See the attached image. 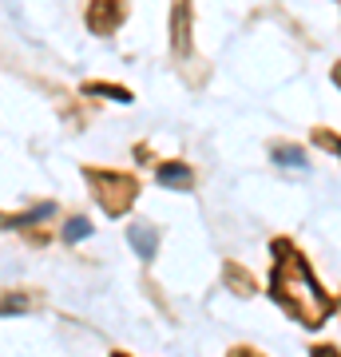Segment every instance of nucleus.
I'll list each match as a JSON object with an SVG mask.
<instances>
[{
  "label": "nucleus",
  "mask_w": 341,
  "mask_h": 357,
  "mask_svg": "<svg viewBox=\"0 0 341 357\" xmlns=\"http://www.w3.org/2000/svg\"><path fill=\"white\" fill-rule=\"evenodd\" d=\"M270 298L278 302L290 318H298L305 330H317L329 321L333 302L329 294L317 286L314 270L305 266V258L294 250L286 238H274V270H270Z\"/></svg>",
  "instance_id": "1"
},
{
  "label": "nucleus",
  "mask_w": 341,
  "mask_h": 357,
  "mask_svg": "<svg viewBox=\"0 0 341 357\" xmlns=\"http://www.w3.org/2000/svg\"><path fill=\"white\" fill-rule=\"evenodd\" d=\"M84 178H88V191L96 195V203L112 218H123L131 211V203L139 199V178L135 175L107 171V167H84Z\"/></svg>",
  "instance_id": "2"
},
{
  "label": "nucleus",
  "mask_w": 341,
  "mask_h": 357,
  "mask_svg": "<svg viewBox=\"0 0 341 357\" xmlns=\"http://www.w3.org/2000/svg\"><path fill=\"white\" fill-rule=\"evenodd\" d=\"M127 20V0H91L88 4V32L96 36H112Z\"/></svg>",
  "instance_id": "3"
},
{
  "label": "nucleus",
  "mask_w": 341,
  "mask_h": 357,
  "mask_svg": "<svg viewBox=\"0 0 341 357\" xmlns=\"http://www.w3.org/2000/svg\"><path fill=\"white\" fill-rule=\"evenodd\" d=\"M171 48H175V56H190V48H195V40H190V0L171 4Z\"/></svg>",
  "instance_id": "4"
},
{
  "label": "nucleus",
  "mask_w": 341,
  "mask_h": 357,
  "mask_svg": "<svg viewBox=\"0 0 341 357\" xmlns=\"http://www.w3.org/2000/svg\"><path fill=\"white\" fill-rule=\"evenodd\" d=\"M127 243H131V250H135L143 262H151V258L159 255V230H155L151 222H131V227H127Z\"/></svg>",
  "instance_id": "5"
},
{
  "label": "nucleus",
  "mask_w": 341,
  "mask_h": 357,
  "mask_svg": "<svg viewBox=\"0 0 341 357\" xmlns=\"http://www.w3.org/2000/svg\"><path fill=\"white\" fill-rule=\"evenodd\" d=\"M155 175H159V187H167V191H195V171L187 163H179V159L159 163Z\"/></svg>",
  "instance_id": "6"
},
{
  "label": "nucleus",
  "mask_w": 341,
  "mask_h": 357,
  "mask_svg": "<svg viewBox=\"0 0 341 357\" xmlns=\"http://www.w3.org/2000/svg\"><path fill=\"white\" fill-rule=\"evenodd\" d=\"M52 211H56V203H36V206H28V211H20V215H0V227L24 230V227H32V222H44V218H52Z\"/></svg>",
  "instance_id": "7"
},
{
  "label": "nucleus",
  "mask_w": 341,
  "mask_h": 357,
  "mask_svg": "<svg viewBox=\"0 0 341 357\" xmlns=\"http://www.w3.org/2000/svg\"><path fill=\"white\" fill-rule=\"evenodd\" d=\"M222 278H227V286H230L234 294H242V298L258 290V282L250 278V270H242L238 262H227V266H222Z\"/></svg>",
  "instance_id": "8"
},
{
  "label": "nucleus",
  "mask_w": 341,
  "mask_h": 357,
  "mask_svg": "<svg viewBox=\"0 0 341 357\" xmlns=\"http://www.w3.org/2000/svg\"><path fill=\"white\" fill-rule=\"evenodd\" d=\"M84 238H91V218L72 215L63 222V243H84Z\"/></svg>",
  "instance_id": "9"
},
{
  "label": "nucleus",
  "mask_w": 341,
  "mask_h": 357,
  "mask_svg": "<svg viewBox=\"0 0 341 357\" xmlns=\"http://www.w3.org/2000/svg\"><path fill=\"white\" fill-rule=\"evenodd\" d=\"M84 91H88V96H107V100H115V103H131V91H127V88H115V84H103V79H91V84H84Z\"/></svg>",
  "instance_id": "10"
},
{
  "label": "nucleus",
  "mask_w": 341,
  "mask_h": 357,
  "mask_svg": "<svg viewBox=\"0 0 341 357\" xmlns=\"http://www.w3.org/2000/svg\"><path fill=\"white\" fill-rule=\"evenodd\" d=\"M32 306H36L32 294H4L0 298V314H28Z\"/></svg>",
  "instance_id": "11"
},
{
  "label": "nucleus",
  "mask_w": 341,
  "mask_h": 357,
  "mask_svg": "<svg viewBox=\"0 0 341 357\" xmlns=\"http://www.w3.org/2000/svg\"><path fill=\"white\" fill-rule=\"evenodd\" d=\"M274 159H278L282 167H298V171H305V167H310L305 151H298V147H274Z\"/></svg>",
  "instance_id": "12"
},
{
  "label": "nucleus",
  "mask_w": 341,
  "mask_h": 357,
  "mask_svg": "<svg viewBox=\"0 0 341 357\" xmlns=\"http://www.w3.org/2000/svg\"><path fill=\"white\" fill-rule=\"evenodd\" d=\"M314 143H321L326 151H333V155L341 159V135H333V131H326V128H317V131H314Z\"/></svg>",
  "instance_id": "13"
},
{
  "label": "nucleus",
  "mask_w": 341,
  "mask_h": 357,
  "mask_svg": "<svg viewBox=\"0 0 341 357\" xmlns=\"http://www.w3.org/2000/svg\"><path fill=\"white\" fill-rule=\"evenodd\" d=\"M310 357H341V349H333V345H314Z\"/></svg>",
  "instance_id": "14"
},
{
  "label": "nucleus",
  "mask_w": 341,
  "mask_h": 357,
  "mask_svg": "<svg viewBox=\"0 0 341 357\" xmlns=\"http://www.w3.org/2000/svg\"><path fill=\"white\" fill-rule=\"evenodd\" d=\"M227 357H262L258 349H250V345H238V349H230Z\"/></svg>",
  "instance_id": "15"
},
{
  "label": "nucleus",
  "mask_w": 341,
  "mask_h": 357,
  "mask_svg": "<svg viewBox=\"0 0 341 357\" xmlns=\"http://www.w3.org/2000/svg\"><path fill=\"white\" fill-rule=\"evenodd\" d=\"M333 79H338V88H341V64H338V68H333Z\"/></svg>",
  "instance_id": "16"
},
{
  "label": "nucleus",
  "mask_w": 341,
  "mask_h": 357,
  "mask_svg": "<svg viewBox=\"0 0 341 357\" xmlns=\"http://www.w3.org/2000/svg\"><path fill=\"white\" fill-rule=\"evenodd\" d=\"M112 357H127V354H119V349H115V354H112Z\"/></svg>",
  "instance_id": "17"
}]
</instances>
